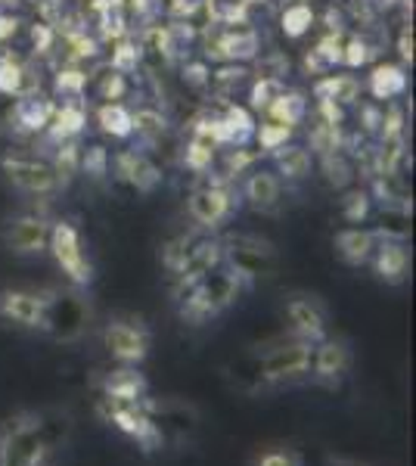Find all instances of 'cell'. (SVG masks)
<instances>
[{"mask_svg":"<svg viewBox=\"0 0 416 466\" xmlns=\"http://www.w3.org/2000/svg\"><path fill=\"white\" fill-rule=\"evenodd\" d=\"M224 261L221 265L243 280L246 289H252L261 277H268L277 265V252L268 239L252 237V233H237V237L221 239Z\"/></svg>","mask_w":416,"mask_h":466,"instance_id":"obj_2","label":"cell"},{"mask_svg":"<svg viewBox=\"0 0 416 466\" xmlns=\"http://www.w3.org/2000/svg\"><path fill=\"white\" fill-rule=\"evenodd\" d=\"M50 289H4L0 292V318L22 329H44Z\"/></svg>","mask_w":416,"mask_h":466,"instance_id":"obj_12","label":"cell"},{"mask_svg":"<svg viewBox=\"0 0 416 466\" xmlns=\"http://www.w3.org/2000/svg\"><path fill=\"white\" fill-rule=\"evenodd\" d=\"M47 441L37 417H16L0 435V466H41Z\"/></svg>","mask_w":416,"mask_h":466,"instance_id":"obj_9","label":"cell"},{"mask_svg":"<svg viewBox=\"0 0 416 466\" xmlns=\"http://www.w3.org/2000/svg\"><path fill=\"white\" fill-rule=\"evenodd\" d=\"M411 78L401 63H376L367 75V94L376 103H395L407 94Z\"/></svg>","mask_w":416,"mask_h":466,"instance_id":"obj_22","label":"cell"},{"mask_svg":"<svg viewBox=\"0 0 416 466\" xmlns=\"http://www.w3.org/2000/svg\"><path fill=\"white\" fill-rule=\"evenodd\" d=\"M96 410H100V417L106 420V423H112L116 430L131 435V439L140 445L143 454H153V451H158L165 445V432L158 430L156 420L149 417L140 401L125 404V401H112V398H100Z\"/></svg>","mask_w":416,"mask_h":466,"instance_id":"obj_8","label":"cell"},{"mask_svg":"<svg viewBox=\"0 0 416 466\" xmlns=\"http://www.w3.org/2000/svg\"><path fill=\"white\" fill-rule=\"evenodd\" d=\"M193 243H196V237H190V233H180L178 239H171V243L165 246L162 261H165V268H168L171 274H178V270H180V265H184V258H187V252H190Z\"/></svg>","mask_w":416,"mask_h":466,"instance_id":"obj_49","label":"cell"},{"mask_svg":"<svg viewBox=\"0 0 416 466\" xmlns=\"http://www.w3.org/2000/svg\"><path fill=\"white\" fill-rule=\"evenodd\" d=\"M196 296L206 302V308L211 314H224L227 308H233L237 305V299L243 296L246 292V287H243V280H239L237 274H230L224 265H218L215 270H208L202 280H196L193 287H190Z\"/></svg>","mask_w":416,"mask_h":466,"instance_id":"obj_15","label":"cell"},{"mask_svg":"<svg viewBox=\"0 0 416 466\" xmlns=\"http://www.w3.org/2000/svg\"><path fill=\"white\" fill-rule=\"evenodd\" d=\"M255 116L249 106L239 103H224L221 112H206V116L193 118L190 134H202L218 149H239L255 140Z\"/></svg>","mask_w":416,"mask_h":466,"instance_id":"obj_1","label":"cell"},{"mask_svg":"<svg viewBox=\"0 0 416 466\" xmlns=\"http://www.w3.org/2000/svg\"><path fill=\"white\" fill-rule=\"evenodd\" d=\"M255 140H259V147L264 149V153H274V149L286 147L292 140V127L268 122V118H264L261 125H255Z\"/></svg>","mask_w":416,"mask_h":466,"instance_id":"obj_48","label":"cell"},{"mask_svg":"<svg viewBox=\"0 0 416 466\" xmlns=\"http://www.w3.org/2000/svg\"><path fill=\"white\" fill-rule=\"evenodd\" d=\"M286 90V78H270V75H255V81L249 85V109L264 112L270 103Z\"/></svg>","mask_w":416,"mask_h":466,"instance_id":"obj_39","label":"cell"},{"mask_svg":"<svg viewBox=\"0 0 416 466\" xmlns=\"http://www.w3.org/2000/svg\"><path fill=\"white\" fill-rule=\"evenodd\" d=\"M327 463L330 466H367V463H360V461H348V457H327Z\"/></svg>","mask_w":416,"mask_h":466,"instance_id":"obj_57","label":"cell"},{"mask_svg":"<svg viewBox=\"0 0 416 466\" xmlns=\"http://www.w3.org/2000/svg\"><path fill=\"white\" fill-rule=\"evenodd\" d=\"M53 112H56V103L35 90V94L16 96V106L10 112V122L19 134H44L53 118Z\"/></svg>","mask_w":416,"mask_h":466,"instance_id":"obj_21","label":"cell"},{"mask_svg":"<svg viewBox=\"0 0 416 466\" xmlns=\"http://www.w3.org/2000/svg\"><path fill=\"white\" fill-rule=\"evenodd\" d=\"M90 305L78 289H50L47 314H44V329L56 342H78L87 333Z\"/></svg>","mask_w":416,"mask_h":466,"instance_id":"obj_5","label":"cell"},{"mask_svg":"<svg viewBox=\"0 0 416 466\" xmlns=\"http://www.w3.org/2000/svg\"><path fill=\"white\" fill-rule=\"evenodd\" d=\"M63 47H66V59L81 66V63H87V59L100 56V37L87 35L85 28H72V32L63 37Z\"/></svg>","mask_w":416,"mask_h":466,"instance_id":"obj_38","label":"cell"},{"mask_svg":"<svg viewBox=\"0 0 416 466\" xmlns=\"http://www.w3.org/2000/svg\"><path fill=\"white\" fill-rule=\"evenodd\" d=\"M196 41V28L187 19H174L156 32V50L165 56V63H184L190 59V47Z\"/></svg>","mask_w":416,"mask_h":466,"instance_id":"obj_24","label":"cell"},{"mask_svg":"<svg viewBox=\"0 0 416 466\" xmlns=\"http://www.w3.org/2000/svg\"><path fill=\"white\" fill-rule=\"evenodd\" d=\"M373 215V197L367 187H354L342 197V218L348 224H364Z\"/></svg>","mask_w":416,"mask_h":466,"instance_id":"obj_42","label":"cell"},{"mask_svg":"<svg viewBox=\"0 0 416 466\" xmlns=\"http://www.w3.org/2000/svg\"><path fill=\"white\" fill-rule=\"evenodd\" d=\"M314 22H317V13L311 4H305V0H295V4H289L283 13H279V28H283L286 37L308 35Z\"/></svg>","mask_w":416,"mask_h":466,"instance_id":"obj_37","label":"cell"},{"mask_svg":"<svg viewBox=\"0 0 416 466\" xmlns=\"http://www.w3.org/2000/svg\"><path fill=\"white\" fill-rule=\"evenodd\" d=\"M360 81L348 72H336V75H320L314 81L311 94L317 96V103H336V106H354L360 100Z\"/></svg>","mask_w":416,"mask_h":466,"instance_id":"obj_26","label":"cell"},{"mask_svg":"<svg viewBox=\"0 0 416 466\" xmlns=\"http://www.w3.org/2000/svg\"><path fill=\"white\" fill-rule=\"evenodd\" d=\"M398 54L404 63H413V28L404 25L401 28V37H398Z\"/></svg>","mask_w":416,"mask_h":466,"instance_id":"obj_55","label":"cell"},{"mask_svg":"<svg viewBox=\"0 0 416 466\" xmlns=\"http://www.w3.org/2000/svg\"><path fill=\"white\" fill-rule=\"evenodd\" d=\"M37 87H32V72L13 50L0 54V94L4 96H25L35 94Z\"/></svg>","mask_w":416,"mask_h":466,"instance_id":"obj_31","label":"cell"},{"mask_svg":"<svg viewBox=\"0 0 416 466\" xmlns=\"http://www.w3.org/2000/svg\"><path fill=\"white\" fill-rule=\"evenodd\" d=\"M380 237L373 233V228H345L336 233V252L348 268H360L370 261Z\"/></svg>","mask_w":416,"mask_h":466,"instance_id":"obj_27","label":"cell"},{"mask_svg":"<svg viewBox=\"0 0 416 466\" xmlns=\"http://www.w3.org/2000/svg\"><path fill=\"white\" fill-rule=\"evenodd\" d=\"M56 37L59 32L53 25H47V22H37V25H32V41H35V54H50L53 47H56Z\"/></svg>","mask_w":416,"mask_h":466,"instance_id":"obj_53","label":"cell"},{"mask_svg":"<svg viewBox=\"0 0 416 466\" xmlns=\"http://www.w3.org/2000/svg\"><path fill=\"white\" fill-rule=\"evenodd\" d=\"M261 116L268 118V122L286 125V127H292V131H295V127L308 118V96L301 94V90L286 87L283 94H279L277 100L261 112Z\"/></svg>","mask_w":416,"mask_h":466,"instance_id":"obj_29","label":"cell"},{"mask_svg":"<svg viewBox=\"0 0 416 466\" xmlns=\"http://www.w3.org/2000/svg\"><path fill=\"white\" fill-rule=\"evenodd\" d=\"M96 125H100V131L106 137H116V140H127L134 137V127H131V109L125 106V103H103L100 109H96Z\"/></svg>","mask_w":416,"mask_h":466,"instance_id":"obj_34","label":"cell"},{"mask_svg":"<svg viewBox=\"0 0 416 466\" xmlns=\"http://www.w3.org/2000/svg\"><path fill=\"white\" fill-rule=\"evenodd\" d=\"M376 54H380V50H376L364 35H348L342 44V66L345 69H364V66L373 63Z\"/></svg>","mask_w":416,"mask_h":466,"instance_id":"obj_40","label":"cell"},{"mask_svg":"<svg viewBox=\"0 0 416 466\" xmlns=\"http://www.w3.org/2000/svg\"><path fill=\"white\" fill-rule=\"evenodd\" d=\"M202 177L206 180H202L190 193V199H187V212H190V218L202 230H218L237 215L239 190L233 187V180H224L221 175L218 177L202 175Z\"/></svg>","mask_w":416,"mask_h":466,"instance_id":"obj_3","label":"cell"},{"mask_svg":"<svg viewBox=\"0 0 416 466\" xmlns=\"http://www.w3.org/2000/svg\"><path fill=\"white\" fill-rule=\"evenodd\" d=\"M131 134H137L140 140H147V144H156L158 137L165 134V116L153 106H143L137 112H131Z\"/></svg>","mask_w":416,"mask_h":466,"instance_id":"obj_41","label":"cell"},{"mask_svg":"<svg viewBox=\"0 0 416 466\" xmlns=\"http://www.w3.org/2000/svg\"><path fill=\"white\" fill-rule=\"evenodd\" d=\"M19 4V0H0V6H4V10H6V6H16Z\"/></svg>","mask_w":416,"mask_h":466,"instance_id":"obj_58","label":"cell"},{"mask_svg":"<svg viewBox=\"0 0 416 466\" xmlns=\"http://www.w3.org/2000/svg\"><path fill=\"white\" fill-rule=\"evenodd\" d=\"M239 199H246L255 212H277L283 202V180L270 168H252L239 187Z\"/></svg>","mask_w":416,"mask_h":466,"instance_id":"obj_20","label":"cell"},{"mask_svg":"<svg viewBox=\"0 0 416 466\" xmlns=\"http://www.w3.org/2000/svg\"><path fill=\"white\" fill-rule=\"evenodd\" d=\"M215 159H218V147L208 137H202V134H190V140L184 147V159H180L184 168H190L193 175L202 177L215 168Z\"/></svg>","mask_w":416,"mask_h":466,"instance_id":"obj_35","label":"cell"},{"mask_svg":"<svg viewBox=\"0 0 416 466\" xmlns=\"http://www.w3.org/2000/svg\"><path fill=\"white\" fill-rule=\"evenodd\" d=\"M311 370L320 386H339L348 377V370H351V349H348V342L330 339V336L317 342L311 355Z\"/></svg>","mask_w":416,"mask_h":466,"instance_id":"obj_17","label":"cell"},{"mask_svg":"<svg viewBox=\"0 0 416 466\" xmlns=\"http://www.w3.org/2000/svg\"><path fill=\"white\" fill-rule=\"evenodd\" d=\"M103 342L112 358L131 367H137L149 355V329L134 318H116L106 323Z\"/></svg>","mask_w":416,"mask_h":466,"instance_id":"obj_10","label":"cell"},{"mask_svg":"<svg viewBox=\"0 0 416 466\" xmlns=\"http://www.w3.org/2000/svg\"><path fill=\"white\" fill-rule=\"evenodd\" d=\"M6 249L13 255H22V258H32V255L47 252V239H50V218L47 215H19L10 221L6 228Z\"/></svg>","mask_w":416,"mask_h":466,"instance_id":"obj_13","label":"cell"},{"mask_svg":"<svg viewBox=\"0 0 416 466\" xmlns=\"http://www.w3.org/2000/svg\"><path fill=\"white\" fill-rule=\"evenodd\" d=\"M320 168H323V175H327L330 187H336V190H345V187H351L354 171H351V165H348L342 149H339V153L320 156Z\"/></svg>","mask_w":416,"mask_h":466,"instance_id":"obj_45","label":"cell"},{"mask_svg":"<svg viewBox=\"0 0 416 466\" xmlns=\"http://www.w3.org/2000/svg\"><path fill=\"white\" fill-rule=\"evenodd\" d=\"M109 165H112V156H109V149L100 147V144H94V147H81V159H78V168L85 171L87 177H94V180H103L106 175H109Z\"/></svg>","mask_w":416,"mask_h":466,"instance_id":"obj_46","label":"cell"},{"mask_svg":"<svg viewBox=\"0 0 416 466\" xmlns=\"http://www.w3.org/2000/svg\"><path fill=\"white\" fill-rule=\"evenodd\" d=\"M252 72H249L246 63H221L218 69H211V81L208 87L221 96L224 103H230V96H237L239 90L249 85Z\"/></svg>","mask_w":416,"mask_h":466,"instance_id":"obj_32","label":"cell"},{"mask_svg":"<svg viewBox=\"0 0 416 466\" xmlns=\"http://www.w3.org/2000/svg\"><path fill=\"white\" fill-rule=\"evenodd\" d=\"M180 72H184V85H187V87H193V90H208L211 66L206 63V59H184Z\"/></svg>","mask_w":416,"mask_h":466,"instance_id":"obj_50","label":"cell"},{"mask_svg":"<svg viewBox=\"0 0 416 466\" xmlns=\"http://www.w3.org/2000/svg\"><path fill=\"white\" fill-rule=\"evenodd\" d=\"M311 355L314 342L308 339H279L274 349H268L259 360V380L264 386H279V382H292L305 373H311Z\"/></svg>","mask_w":416,"mask_h":466,"instance_id":"obj_7","label":"cell"},{"mask_svg":"<svg viewBox=\"0 0 416 466\" xmlns=\"http://www.w3.org/2000/svg\"><path fill=\"white\" fill-rule=\"evenodd\" d=\"M0 171L16 190L28 193V197H53L69 184V177H63L47 159H37V156L4 153L0 156Z\"/></svg>","mask_w":416,"mask_h":466,"instance_id":"obj_6","label":"cell"},{"mask_svg":"<svg viewBox=\"0 0 416 466\" xmlns=\"http://www.w3.org/2000/svg\"><path fill=\"white\" fill-rule=\"evenodd\" d=\"M367 265H373L376 280H382L385 287H401L411 274V249L401 239H380Z\"/></svg>","mask_w":416,"mask_h":466,"instance_id":"obj_19","label":"cell"},{"mask_svg":"<svg viewBox=\"0 0 416 466\" xmlns=\"http://www.w3.org/2000/svg\"><path fill=\"white\" fill-rule=\"evenodd\" d=\"M19 25H22V22L13 16L10 10H4V6H0V44L10 41V37L19 32Z\"/></svg>","mask_w":416,"mask_h":466,"instance_id":"obj_54","label":"cell"},{"mask_svg":"<svg viewBox=\"0 0 416 466\" xmlns=\"http://www.w3.org/2000/svg\"><path fill=\"white\" fill-rule=\"evenodd\" d=\"M109 168H116V177L131 187V190L143 193V197L156 193L165 177L162 168H158L147 153H140V149H122V153H116Z\"/></svg>","mask_w":416,"mask_h":466,"instance_id":"obj_14","label":"cell"},{"mask_svg":"<svg viewBox=\"0 0 416 466\" xmlns=\"http://www.w3.org/2000/svg\"><path fill=\"white\" fill-rule=\"evenodd\" d=\"M373 4H380V6H391V4H398V0H373Z\"/></svg>","mask_w":416,"mask_h":466,"instance_id":"obj_59","label":"cell"},{"mask_svg":"<svg viewBox=\"0 0 416 466\" xmlns=\"http://www.w3.org/2000/svg\"><path fill=\"white\" fill-rule=\"evenodd\" d=\"M78 159H81V144L78 140H66V144H53V153L47 162L63 177H72L75 171H78Z\"/></svg>","mask_w":416,"mask_h":466,"instance_id":"obj_47","label":"cell"},{"mask_svg":"<svg viewBox=\"0 0 416 466\" xmlns=\"http://www.w3.org/2000/svg\"><path fill=\"white\" fill-rule=\"evenodd\" d=\"M47 252L53 255L56 268L66 274V280L75 289L90 287L94 283V265H90L87 252H85V239H81L78 228L72 221H50V239H47Z\"/></svg>","mask_w":416,"mask_h":466,"instance_id":"obj_4","label":"cell"},{"mask_svg":"<svg viewBox=\"0 0 416 466\" xmlns=\"http://www.w3.org/2000/svg\"><path fill=\"white\" fill-rule=\"evenodd\" d=\"M261 56V35L249 25H230L206 44V63H252Z\"/></svg>","mask_w":416,"mask_h":466,"instance_id":"obj_11","label":"cell"},{"mask_svg":"<svg viewBox=\"0 0 416 466\" xmlns=\"http://www.w3.org/2000/svg\"><path fill=\"white\" fill-rule=\"evenodd\" d=\"M90 87V75L75 63H66L63 69L53 78V90H56L63 100H81Z\"/></svg>","mask_w":416,"mask_h":466,"instance_id":"obj_36","label":"cell"},{"mask_svg":"<svg viewBox=\"0 0 416 466\" xmlns=\"http://www.w3.org/2000/svg\"><path fill=\"white\" fill-rule=\"evenodd\" d=\"M35 4H37V0H35Z\"/></svg>","mask_w":416,"mask_h":466,"instance_id":"obj_60","label":"cell"},{"mask_svg":"<svg viewBox=\"0 0 416 466\" xmlns=\"http://www.w3.org/2000/svg\"><path fill=\"white\" fill-rule=\"evenodd\" d=\"M87 127V109L81 106V100H66L63 106H56L50 125H47V144H66V140H78Z\"/></svg>","mask_w":416,"mask_h":466,"instance_id":"obj_25","label":"cell"},{"mask_svg":"<svg viewBox=\"0 0 416 466\" xmlns=\"http://www.w3.org/2000/svg\"><path fill=\"white\" fill-rule=\"evenodd\" d=\"M270 159L277 165L274 175L279 180H286V184H299V180H305L314 168V153H308V149L299 144H286V147L274 149Z\"/></svg>","mask_w":416,"mask_h":466,"instance_id":"obj_28","label":"cell"},{"mask_svg":"<svg viewBox=\"0 0 416 466\" xmlns=\"http://www.w3.org/2000/svg\"><path fill=\"white\" fill-rule=\"evenodd\" d=\"M211 4H215V0H168V13L174 19L190 22L193 16H199L202 10H208Z\"/></svg>","mask_w":416,"mask_h":466,"instance_id":"obj_52","label":"cell"},{"mask_svg":"<svg viewBox=\"0 0 416 466\" xmlns=\"http://www.w3.org/2000/svg\"><path fill=\"white\" fill-rule=\"evenodd\" d=\"M411 218H413V208L380 206L373 233L380 239H401V243H407V239H411Z\"/></svg>","mask_w":416,"mask_h":466,"instance_id":"obj_33","label":"cell"},{"mask_svg":"<svg viewBox=\"0 0 416 466\" xmlns=\"http://www.w3.org/2000/svg\"><path fill=\"white\" fill-rule=\"evenodd\" d=\"M286 320H289L292 336H299V339L314 345L327 339V311L314 296H292L286 302Z\"/></svg>","mask_w":416,"mask_h":466,"instance_id":"obj_18","label":"cell"},{"mask_svg":"<svg viewBox=\"0 0 416 466\" xmlns=\"http://www.w3.org/2000/svg\"><path fill=\"white\" fill-rule=\"evenodd\" d=\"M100 389H103V398H112V401H125V404H137L147 398V380L137 367L125 364L118 370H109L106 377L100 380Z\"/></svg>","mask_w":416,"mask_h":466,"instance_id":"obj_23","label":"cell"},{"mask_svg":"<svg viewBox=\"0 0 416 466\" xmlns=\"http://www.w3.org/2000/svg\"><path fill=\"white\" fill-rule=\"evenodd\" d=\"M259 466H305V461L292 448H270L259 457Z\"/></svg>","mask_w":416,"mask_h":466,"instance_id":"obj_51","label":"cell"},{"mask_svg":"<svg viewBox=\"0 0 416 466\" xmlns=\"http://www.w3.org/2000/svg\"><path fill=\"white\" fill-rule=\"evenodd\" d=\"M342 32H327L320 41L314 44V50H308L305 56V72L308 75H330L336 66H342Z\"/></svg>","mask_w":416,"mask_h":466,"instance_id":"obj_30","label":"cell"},{"mask_svg":"<svg viewBox=\"0 0 416 466\" xmlns=\"http://www.w3.org/2000/svg\"><path fill=\"white\" fill-rule=\"evenodd\" d=\"M94 90H96V96H100V100L118 103L127 94V75L116 72L112 66H106L103 72L94 75Z\"/></svg>","mask_w":416,"mask_h":466,"instance_id":"obj_43","label":"cell"},{"mask_svg":"<svg viewBox=\"0 0 416 466\" xmlns=\"http://www.w3.org/2000/svg\"><path fill=\"white\" fill-rule=\"evenodd\" d=\"M224 261V246L221 239L215 237H196V243L190 246V252H187L184 265L174 277H178V289H174V296L184 289H190L196 280H202V277L208 274V270H215L218 265Z\"/></svg>","mask_w":416,"mask_h":466,"instance_id":"obj_16","label":"cell"},{"mask_svg":"<svg viewBox=\"0 0 416 466\" xmlns=\"http://www.w3.org/2000/svg\"><path fill=\"white\" fill-rule=\"evenodd\" d=\"M140 59H143V50H140V44L134 41V37H118L116 41V47H112V59H109V66L116 72H122V75H131V72H137V66H140Z\"/></svg>","mask_w":416,"mask_h":466,"instance_id":"obj_44","label":"cell"},{"mask_svg":"<svg viewBox=\"0 0 416 466\" xmlns=\"http://www.w3.org/2000/svg\"><path fill=\"white\" fill-rule=\"evenodd\" d=\"M380 122H382V109H376V106H364V109H360V125H364L367 134L380 131Z\"/></svg>","mask_w":416,"mask_h":466,"instance_id":"obj_56","label":"cell"}]
</instances>
